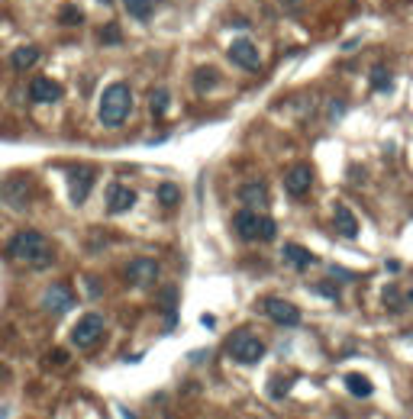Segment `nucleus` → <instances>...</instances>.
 <instances>
[{
	"instance_id": "f257e3e1",
	"label": "nucleus",
	"mask_w": 413,
	"mask_h": 419,
	"mask_svg": "<svg viewBox=\"0 0 413 419\" xmlns=\"http://www.w3.org/2000/svg\"><path fill=\"white\" fill-rule=\"evenodd\" d=\"M7 255L14 261L29 265V268H45L52 261V245H49V239H45L43 232L23 229V232H16V236L10 239Z\"/></svg>"
},
{
	"instance_id": "f03ea898",
	"label": "nucleus",
	"mask_w": 413,
	"mask_h": 419,
	"mask_svg": "<svg viewBox=\"0 0 413 419\" xmlns=\"http://www.w3.org/2000/svg\"><path fill=\"white\" fill-rule=\"evenodd\" d=\"M97 113H100V123L110 126V129L127 123V116L133 113V91H129V84H123V81L110 84L104 91V97H100Z\"/></svg>"
},
{
	"instance_id": "7ed1b4c3",
	"label": "nucleus",
	"mask_w": 413,
	"mask_h": 419,
	"mask_svg": "<svg viewBox=\"0 0 413 419\" xmlns=\"http://www.w3.org/2000/svg\"><path fill=\"white\" fill-rule=\"evenodd\" d=\"M232 229H236L239 239L245 242H272L278 236V223L272 217H259L252 207L249 210H239L236 217H232Z\"/></svg>"
},
{
	"instance_id": "20e7f679",
	"label": "nucleus",
	"mask_w": 413,
	"mask_h": 419,
	"mask_svg": "<svg viewBox=\"0 0 413 419\" xmlns=\"http://www.w3.org/2000/svg\"><path fill=\"white\" fill-rule=\"evenodd\" d=\"M226 352H230L232 358H236L239 364H255L265 358V342H262L259 335L245 332V329H239V332L230 335V342H226Z\"/></svg>"
},
{
	"instance_id": "39448f33",
	"label": "nucleus",
	"mask_w": 413,
	"mask_h": 419,
	"mask_svg": "<svg viewBox=\"0 0 413 419\" xmlns=\"http://www.w3.org/2000/svg\"><path fill=\"white\" fill-rule=\"evenodd\" d=\"M0 200L7 203L10 210H26L33 200V181L26 175H10L7 181L0 184Z\"/></svg>"
},
{
	"instance_id": "423d86ee",
	"label": "nucleus",
	"mask_w": 413,
	"mask_h": 419,
	"mask_svg": "<svg viewBox=\"0 0 413 419\" xmlns=\"http://www.w3.org/2000/svg\"><path fill=\"white\" fill-rule=\"evenodd\" d=\"M100 335H104V320H100L97 313H87L71 329V345H75V349H94V345L100 342Z\"/></svg>"
},
{
	"instance_id": "0eeeda50",
	"label": "nucleus",
	"mask_w": 413,
	"mask_h": 419,
	"mask_svg": "<svg viewBox=\"0 0 413 419\" xmlns=\"http://www.w3.org/2000/svg\"><path fill=\"white\" fill-rule=\"evenodd\" d=\"M230 62L232 65H239V68H245V71H259L262 68V55H259V49H255V42L252 39H236V42H230Z\"/></svg>"
},
{
	"instance_id": "6e6552de",
	"label": "nucleus",
	"mask_w": 413,
	"mask_h": 419,
	"mask_svg": "<svg viewBox=\"0 0 413 419\" xmlns=\"http://www.w3.org/2000/svg\"><path fill=\"white\" fill-rule=\"evenodd\" d=\"M159 274H161L159 261H155V259H146V255L133 259V261H129V268H127V278L133 281L136 287H149V284H155V281H159Z\"/></svg>"
},
{
	"instance_id": "1a4fd4ad",
	"label": "nucleus",
	"mask_w": 413,
	"mask_h": 419,
	"mask_svg": "<svg viewBox=\"0 0 413 419\" xmlns=\"http://www.w3.org/2000/svg\"><path fill=\"white\" fill-rule=\"evenodd\" d=\"M265 313H268V320H274L278 326H297V322H301V310L291 300H281V297H268Z\"/></svg>"
},
{
	"instance_id": "9d476101",
	"label": "nucleus",
	"mask_w": 413,
	"mask_h": 419,
	"mask_svg": "<svg viewBox=\"0 0 413 419\" xmlns=\"http://www.w3.org/2000/svg\"><path fill=\"white\" fill-rule=\"evenodd\" d=\"M310 187H313V171H310V165H294L284 175V190L291 197H307Z\"/></svg>"
},
{
	"instance_id": "9b49d317",
	"label": "nucleus",
	"mask_w": 413,
	"mask_h": 419,
	"mask_svg": "<svg viewBox=\"0 0 413 419\" xmlns=\"http://www.w3.org/2000/svg\"><path fill=\"white\" fill-rule=\"evenodd\" d=\"M43 307L49 310V313H68V310L75 307V293L65 284H52L49 290L43 293Z\"/></svg>"
},
{
	"instance_id": "f8f14e48",
	"label": "nucleus",
	"mask_w": 413,
	"mask_h": 419,
	"mask_svg": "<svg viewBox=\"0 0 413 419\" xmlns=\"http://www.w3.org/2000/svg\"><path fill=\"white\" fill-rule=\"evenodd\" d=\"M29 100L33 104H55V100H62V84L52 81V77H36V81H29Z\"/></svg>"
},
{
	"instance_id": "ddd939ff",
	"label": "nucleus",
	"mask_w": 413,
	"mask_h": 419,
	"mask_svg": "<svg viewBox=\"0 0 413 419\" xmlns=\"http://www.w3.org/2000/svg\"><path fill=\"white\" fill-rule=\"evenodd\" d=\"M136 207V190L127 187V184H110L107 187V210L110 213H127V210Z\"/></svg>"
},
{
	"instance_id": "4468645a",
	"label": "nucleus",
	"mask_w": 413,
	"mask_h": 419,
	"mask_svg": "<svg viewBox=\"0 0 413 419\" xmlns=\"http://www.w3.org/2000/svg\"><path fill=\"white\" fill-rule=\"evenodd\" d=\"M91 187H94V171L91 168H75L71 171V200L75 203H85L87 200V194H91Z\"/></svg>"
},
{
	"instance_id": "2eb2a0df",
	"label": "nucleus",
	"mask_w": 413,
	"mask_h": 419,
	"mask_svg": "<svg viewBox=\"0 0 413 419\" xmlns=\"http://www.w3.org/2000/svg\"><path fill=\"white\" fill-rule=\"evenodd\" d=\"M333 226H336V232H339V236H345V239H355V236H358V219H355V213H352L349 207H343V203H339L336 213H333Z\"/></svg>"
},
{
	"instance_id": "dca6fc26",
	"label": "nucleus",
	"mask_w": 413,
	"mask_h": 419,
	"mask_svg": "<svg viewBox=\"0 0 413 419\" xmlns=\"http://www.w3.org/2000/svg\"><path fill=\"white\" fill-rule=\"evenodd\" d=\"M239 200L249 203V207H265L268 203V187L262 181H245L239 187Z\"/></svg>"
},
{
	"instance_id": "f3484780",
	"label": "nucleus",
	"mask_w": 413,
	"mask_h": 419,
	"mask_svg": "<svg viewBox=\"0 0 413 419\" xmlns=\"http://www.w3.org/2000/svg\"><path fill=\"white\" fill-rule=\"evenodd\" d=\"M281 255H284V261H287L291 268H297V271H304V268L313 265V255H310L304 245H297V242H287Z\"/></svg>"
},
{
	"instance_id": "a211bd4d",
	"label": "nucleus",
	"mask_w": 413,
	"mask_h": 419,
	"mask_svg": "<svg viewBox=\"0 0 413 419\" xmlns=\"http://www.w3.org/2000/svg\"><path fill=\"white\" fill-rule=\"evenodd\" d=\"M39 62V49L36 45H20V49L10 55V65H14L16 71H26V68H33V65Z\"/></svg>"
},
{
	"instance_id": "6ab92c4d",
	"label": "nucleus",
	"mask_w": 413,
	"mask_h": 419,
	"mask_svg": "<svg viewBox=\"0 0 413 419\" xmlns=\"http://www.w3.org/2000/svg\"><path fill=\"white\" fill-rule=\"evenodd\" d=\"M217 81H220V71L217 68H210V65H207V68H197L194 71V87L197 91H213V87H217Z\"/></svg>"
},
{
	"instance_id": "aec40b11",
	"label": "nucleus",
	"mask_w": 413,
	"mask_h": 419,
	"mask_svg": "<svg viewBox=\"0 0 413 419\" xmlns=\"http://www.w3.org/2000/svg\"><path fill=\"white\" fill-rule=\"evenodd\" d=\"M123 7H127V13L133 20H149L155 10V0H123Z\"/></svg>"
},
{
	"instance_id": "412c9836",
	"label": "nucleus",
	"mask_w": 413,
	"mask_h": 419,
	"mask_svg": "<svg viewBox=\"0 0 413 419\" xmlns=\"http://www.w3.org/2000/svg\"><path fill=\"white\" fill-rule=\"evenodd\" d=\"M345 387H349V393H355V397H371V381L365 374H345Z\"/></svg>"
},
{
	"instance_id": "4be33fe9",
	"label": "nucleus",
	"mask_w": 413,
	"mask_h": 419,
	"mask_svg": "<svg viewBox=\"0 0 413 419\" xmlns=\"http://www.w3.org/2000/svg\"><path fill=\"white\" fill-rule=\"evenodd\" d=\"M149 110H152V116H165V110H168V91L165 87H155L149 94Z\"/></svg>"
},
{
	"instance_id": "5701e85b",
	"label": "nucleus",
	"mask_w": 413,
	"mask_h": 419,
	"mask_svg": "<svg viewBox=\"0 0 413 419\" xmlns=\"http://www.w3.org/2000/svg\"><path fill=\"white\" fill-rule=\"evenodd\" d=\"M159 203L161 207H175V203H181V187L178 184H159Z\"/></svg>"
},
{
	"instance_id": "b1692460",
	"label": "nucleus",
	"mask_w": 413,
	"mask_h": 419,
	"mask_svg": "<svg viewBox=\"0 0 413 419\" xmlns=\"http://www.w3.org/2000/svg\"><path fill=\"white\" fill-rule=\"evenodd\" d=\"M371 87L375 91H391V71L385 65H378V68L371 71Z\"/></svg>"
},
{
	"instance_id": "393cba45",
	"label": "nucleus",
	"mask_w": 413,
	"mask_h": 419,
	"mask_svg": "<svg viewBox=\"0 0 413 419\" xmlns=\"http://www.w3.org/2000/svg\"><path fill=\"white\" fill-rule=\"evenodd\" d=\"M58 20H62L65 26H77V23L85 20V13H81V10H77L75 4H65V7H62V13H58Z\"/></svg>"
},
{
	"instance_id": "a878e982",
	"label": "nucleus",
	"mask_w": 413,
	"mask_h": 419,
	"mask_svg": "<svg viewBox=\"0 0 413 419\" xmlns=\"http://www.w3.org/2000/svg\"><path fill=\"white\" fill-rule=\"evenodd\" d=\"M385 303H387V310H400L407 303V297L397 290V287H387V290H385Z\"/></svg>"
},
{
	"instance_id": "bb28decb",
	"label": "nucleus",
	"mask_w": 413,
	"mask_h": 419,
	"mask_svg": "<svg viewBox=\"0 0 413 419\" xmlns=\"http://www.w3.org/2000/svg\"><path fill=\"white\" fill-rule=\"evenodd\" d=\"M119 39H123V36H119V29L113 26V23H110V26L100 29V42H107V45H117Z\"/></svg>"
},
{
	"instance_id": "cd10ccee",
	"label": "nucleus",
	"mask_w": 413,
	"mask_h": 419,
	"mask_svg": "<svg viewBox=\"0 0 413 419\" xmlns=\"http://www.w3.org/2000/svg\"><path fill=\"white\" fill-rule=\"evenodd\" d=\"M316 293H323V297H329V300H336V297H339V293L333 290L329 284H320V287H316Z\"/></svg>"
},
{
	"instance_id": "c85d7f7f",
	"label": "nucleus",
	"mask_w": 413,
	"mask_h": 419,
	"mask_svg": "<svg viewBox=\"0 0 413 419\" xmlns=\"http://www.w3.org/2000/svg\"><path fill=\"white\" fill-rule=\"evenodd\" d=\"M407 300H410V303H413V290H410V293H407Z\"/></svg>"
},
{
	"instance_id": "c756f323",
	"label": "nucleus",
	"mask_w": 413,
	"mask_h": 419,
	"mask_svg": "<svg viewBox=\"0 0 413 419\" xmlns=\"http://www.w3.org/2000/svg\"><path fill=\"white\" fill-rule=\"evenodd\" d=\"M100 4H113V0H100Z\"/></svg>"
},
{
	"instance_id": "7c9ffc66",
	"label": "nucleus",
	"mask_w": 413,
	"mask_h": 419,
	"mask_svg": "<svg viewBox=\"0 0 413 419\" xmlns=\"http://www.w3.org/2000/svg\"><path fill=\"white\" fill-rule=\"evenodd\" d=\"M410 342H413V332H410Z\"/></svg>"
}]
</instances>
